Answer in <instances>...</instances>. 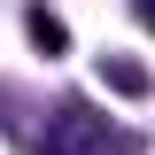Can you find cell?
I'll list each match as a JSON object with an SVG mask.
<instances>
[{
  "mask_svg": "<svg viewBox=\"0 0 155 155\" xmlns=\"http://www.w3.org/2000/svg\"><path fill=\"white\" fill-rule=\"evenodd\" d=\"M140 16H147V23H155V0H140Z\"/></svg>",
  "mask_w": 155,
  "mask_h": 155,
  "instance_id": "obj_3",
  "label": "cell"
},
{
  "mask_svg": "<svg viewBox=\"0 0 155 155\" xmlns=\"http://www.w3.org/2000/svg\"><path fill=\"white\" fill-rule=\"evenodd\" d=\"M31 39H39V47H47V54H62V23L47 16V8H31Z\"/></svg>",
  "mask_w": 155,
  "mask_h": 155,
  "instance_id": "obj_2",
  "label": "cell"
},
{
  "mask_svg": "<svg viewBox=\"0 0 155 155\" xmlns=\"http://www.w3.org/2000/svg\"><path fill=\"white\" fill-rule=\"evenodd\" d=\"M47 155H132V140L116 132L101 109H85V101H62V109L47 116Z\"/></svg>",
  "mask_w": 155,
  "mask_h": 155,
  "instance_id": "obj_1",
  "label": "cell"
}]
</instances>
